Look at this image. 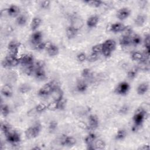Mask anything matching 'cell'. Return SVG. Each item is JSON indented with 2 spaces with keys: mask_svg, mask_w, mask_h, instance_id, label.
I'll return each instance as SVG.
<instances>
[{
  "mask_svg": "<svg viewBox=\"0 0 150 150\" xmlns=\"http://www.w3.org/2000/svg\"><path fill=\"white\" fill-rule=\"evenodd\" d=\"M77 59L79 62L83 63L87 59V56L84 52H80L77 55Z\"/></svg>",
  "mask_w": 150,
  "mask_h": 150,
  "instance_id": "bcb514c9",
  "label": "cell"
},
{
  "mask_svg": "<svg viewBox=\"0 0 150 150\" xmlns=\"http://www.w3.org/2000/svg\"><path fill=\"white\" fill-rule=\"evenodd\" d=\"M58 124L57 122L55 120H52L49 122L48 124V130L50 132H54L57 128Z\"/></svg>",
  "mask_w": 150,
  "mask_h": 150,
  "instance_id": "60d3db41",
  "label": "cell"
},
{
  "mask_svg": "<svg viewBox=\"0 0 150 150\" xmlns=\"http://www.w3.org/2000/svg\"><path fill=\"white\" fill-rule=\"evenodd\" d=\"M20 63L24 66L33 64L35 62L34 57L31 54H24L22 55L20 57Z\"/></svg>",
  "mask_w": 150,
  "mask_h": 150,
  "instance_id": "7c38bea8",
  "label": "cell"
},
{
  "mask_svg": "<svg viewBox=\"0 0 150 150\" xmlns=\"http://www.w3.org/2000/svg\"><path fill=\"white\" fill-rule=\"evenodd\" d=\"M97 139V135L94 132L89 133L84 138V142L86 145L94 144L95 141Z\"/></svg>",
  "mask_w": 150,
  "mask_h": 150,
  "instance_id": "484cf974",
  "label": "cell"
},
{
  "mask_svg": "<svg viewBox=\"0 0 150 150\" xmlns=\"http://www.w3.org/2000/svg\"><path fill=\"white\" fill-rule=\"evenodd\" d=\"M146 19L147 16L146 15L144 14H139L134 19V23L137 26H142L146 22Z\"/></svg>",
  "mask_w": 150,
  "mask_h": 150,
  "instance_id": "cb8c5ba5",
  "label": "cell"
},
{
  "mask_svg": "<svg viewBox=\"0 0 150 150\" xmlns=\"http://www.w3.org/2000/svg\"><path fill=\"white\" fill-rule=\"evenodd\" d=\"M63 91L62 90V88L60 87H59L55 90H54L51 95L53 97V101H58L59 100H60L61 98H62L63 97H64V95H63Z\"/></svg>",
  "mask_w": 150,
  "mask_h": 150,
  "instance_id": "d4e9b609",
  "label": "cell"
},
{
  "mask_svg": "<svg viewBox=\"0 0 150 150\" xmlns=\"http://www.w3.org/2000/svg\"><path fill=\"white\" fill-rule=\"evenodd\" d=\"M120 45L122 47H127L131 45V36L122 35L119 40Z\"/></svg>",
  "mask_w": 150,
  "mask_h": 150,
  "instance_id": "f1b7e54d",
  "label": "cell"
},
{
  "mask_svg": "<svg viewBox=\"0 0 150 150\" xmlns=\"http://www.w3.org/2000/svg\"><path fill=\"white\" fill-rule=\"evenodd\" d=\"M127 137V132L124 129H118L115 135V139L117 141H122L125 138Z\"/></svg>",
  "mask_w": 150,
  "mask_h": 150,
  "instance_id": "1f68e13d",
  "label": "cell"
},
{
  "mask_svg": "<svg viewBox=\"0 0 150 150\" xmlns=\"http://www.w3.org/2000/svg\"><path fill=\"white\" fill-rule=\"evenodd\" d=\"M142 38L139 35H134L132 37H131V44L135 46H137L140 45L142 43Z\"/></svg>",
  "mask_w": 150,
  "mask_h": 150,
  "instance_id": "74e56055",
  "label": "cell"
},
{
  "mask_svg": "<svg viewBox=\"0 0 150 150\" xmlns=\"http://www.w3.org/2000/svg\"><path fill=\"white\" fill-rule=\"evenodd\" d=\"M34 63L33 64L25 66V67L23 70H24V73L26 75L29 76H31L32 74H34L35 71L36 70V67H35Z\"/></svg>",
  "mask_w": 150,
  "mask_h": 150,
  "instance_id": "4dcf8cb0",
  "label": "cell"
},
{
  "mask_svg": "<svg viewBox=\"0 0 150 150\" xmlns=\"http://www.w3.org/2000/svg\"><path fill=\"white\" fill-rule=\"evenodd\" d=\"M34 76L38 80L42 81L46 79L47 76L45 68L36 69L34 73Z\"/></svg>",
  "mask_w": 150,
  "mask_h": 150,
  "instance_id": "44dd1931",
  "label": "cell"
},
{
  "mask_svg": "<svg viewBox=\"0 0 150 150\" xmlns=\"http://www.w3.org/2000/svg\"><path fill=\"white\" fill-rule=\"evenodd\" d=\"M129 108L127 105H123L119 109V113L121 114H126L128 112Z\"/></svg>",
  "mask_w": 150,
  "mask_h": 150,
  "instance_id": "681fc988",
  "label": "cell"
},
{
  "mask_svg": "<svg viewBox=\"0 0 150 150\" xmlns=\"http://www.w3.org/2000/svg\"><path fill=\"white\" fill-rule=\"evenodd\" d=\"M6 12L9 16L15 18L20 15L21 9L18 6L12 4L6 9Z\"/></svg>",
  "mask_w": 150,
  "mask_h": 150,
  "instance_id": "8fae6325",
  "label": "cell"
},
{
  "mask_svg": "<svg viewBox=\"0 0 150 150\" xmlns=\"http://www.w3.org/2000/svg\"><path fill=\"white\" fill-rule=\"evenodd\" d=\"M149 149V144H145L144 145H142V146H140L138 149H141V150H147Z\"/></svg>",
  "mask_w": 150,
  "mask_h": 150,
  "instance_id": "db71d44e",
  "label": "cell"
},
{
  "mask_svg": "<svg viewBox=\"0 0 150 150\" xmlns=\"http://www.w3.org/2000/svg\"><path fill=\"white\" fill-rule=\"evenodd\" d=\"M131 14V10L126 7L120 8L117 12L116 16L120 21H124L127 19Z\"/></svg>",
  "mask_w": 150,
  "mask_h": 150,
  "instance_id": "30bf717a",
  "label": "cell"
},
{
  "mask_svg": "<svg viewBox=\"0 0 150 150\" xmlns=\"http://www.w3.org/2000/svg\"><path fill=\"white\" fill-rule=\"evenodd\" d=\"M94 145L96 149H104L105 148V142L101 139H98L95 141Z\"/></svg>",
  "mask_w": 150,
  "mask_h": 150,
  "instance_id": "8d00e7d4",
  "label": "cell"
},
{
  "mask_svg": "<svg viewBox=\"0 0 150 150\" xmlns=\"http://www.w3.org/2000/svg\"><path fill=\"white\" fill-rule=\"evenodd\" d=\"M139 70L137 66L133 67L128 71L127 74V78L129 80H134L137 77Z\"/></svg>",
  "mask_w": 150,
  "mask_h": 150,
  "instance_id": "4316f807",
  "label": "cell"
},
{
  "mask_svg": "<svg viewBox=\"0 0 150 150\" xmlns=\"http://www.w3.org/2000/svg\"><path fill=\"white\" fill-rule=\"evenodd\" d=\"M103 43H98V44H96L94 46H92L91 47V52L99 54V53H101L103 49Z\"/></svg>",
  "mask_w": 150,
  "mask_h": 150,
  "instance_id": "7bdbcfd3",
  "label": "cell"
},
{
  "mask_svg": "<svg viewBox=\"0 0 150 150\" xmlns=\"http://www.w3.org/2000/svg\"><path fill=\"white\" fill-rule=\"evenodd\" d=\"M46 110H47V104L43 103L37 104L34 108V110L36 112V113H37V114H40V113L45 111Z\"/></svg>",
  "mask_w": 150,
  "mask_h": 150,
  "instance_id": "e575fe53",
  "label": "cell"
},
{
  "mask_svg": "<svg viewBox=\"0 0 150 150\" xmlns=\"http://www.w3.org/2000/svg\"><path fill=\"white\" fill-rule=\"evenodd\" d=\"M99 17L97 15H92L87 19L86 25L89 28H96L99 22Z\"/></svg>",
  "mask_w": 150,
  "mask_h": 150,
  "instance_id": "2e32d148",
  "label": "cell"
},
{
  "mask_svg": "<svg viewBox=\"0 0 150 150\" xmlns=\"http://www.w3.org/2000/svg\"><path fill=\"white\" fill-rule=\"evenodd\" d=\"M103 44L104 47L111 50V52L114 51L116 48V42L114 39H107L103 43Z\"/></svg>",
  "mask_w": 150,
  "mask_h": 150,
  "instance_id": "603a6c76",
  "label": "cell"
},
{
  "mask_svg": "<svg viewBox=\"0 0 150 150\" xmlns=\"http://www.w3.org/2000/svg\"><path fill=\"white\" fill-rule=\"evenodd\" d=\"M149 90V84L146 82L140 83L137 88V93L139 96H142L146 94Z\"/></svg>",
  "mask_w": 150,
  "mask_h": 150,
  "instance_id": "d6986e66",
  "label": "cell"
},
{
  "mask_svg": "<svg viewBox=\"0 0 150 150\" xmlns=\"http://www.w3.org/2000/svg\"><path fill=\"white\" fill-rule=\"evenodd\" d=\"M57 105V110H63L66 108L67 105V100L63 97L58 101H56Z\"/></svg>",
  "mask_w": 150,
  "mask_h": 150,
  "instance_id": "f35d334b",
  "label": "cell"
},
{
  "mask_svg": "<svg viewBox=\"0 0 150 150\" xmlns=\"http://www.w3.org/2000/svg\"><path fill=\"white\" fill-rule=\"evenodd\" d=\"M50 1H42L40 2L39 6L40 8L43 10H47L49 9L50 6Z\"/></svg>",
  "mask_w": 150,
  "mask_h": 150,
  "instance_id": "f6af8a7d",
  "label": "cell"
},
{
  "mask_svg": "<svg viewBox=\"0 0 150 150\" xmlns=\"http://www.w3.org/2000/svg\"><path fill=\"white\" fill-rule=\"evenodd\" d=\"M88 84L84 79L79 80L76 85V90L80 93H85L88 90Z\"/></svg>",
  "mask_w": 150,
  "mask_h": 150,
  "instance_id": "5bb4252c",
  "label": "cell"
},
{
  "mask_svg": "<svg viewBox=\"0 0 150 150\" xmlns=\"http://www.w3.org/2000/svg\"><path fill=\"white\" fill-rule=\"evenodd\" d=\"M1 112L3 117H7L10 113V108L9 106L5 104H2L1 107Z\"/></svg>",
  "mask_w": 150,
  "mask_h": 150,
  "instance_id": "ab89813d",
  "label": "cell"
},
{
  "mask_svg": "<svg viewBox=\"0 0 150 150\" xmlns=\"http://www.w3.org/2000/svg\"><path fill=\"white\" fill-rule=\"evenodd\" d=\"M79 28L71 25L68 26L66 29V35L69 39H73L76 37L78 34Z\"/></svg>",
  "mask_w": 150,
  "mask_h": 150,
  "instance_id": "9c48e42d",
  "label": "cell"
},
{
  "mask_svg": "<svg viewBox=\"0 0 150 150\" xmlns=\"http://www.w3.org/2000/svg\"><path fill=\"white\" fill-rule=\"evenodd\" d=\"M43 34L40 31H35L30 36V42L31 43L35 45L36 43L42 41Z\"/></svg>",
  "mask_w": 150,
  "mask_h": 150,
  "instance_id": "ac0fdd59",
  "label": "cell"
},
{
  "mask_svg": "<svg viewBox=\"0 0 150 150\" xmlns=\"http://www.w3.org/2000/svg\"><path fill=\"white\" fill-rule=\"evenodd\" d=\"M27 22V17L23 14H20L16 19V23L20 26H25Z\"/></svg>",
  "mask_w": 150,
  "mask_h": 150,
  "instance_id": "d6a6232c",
  "label": "cell"
},
{
  "mask_svg": "<svg viewBox=\"0 0 150 150\" xmlns=\"http://www.w3.org/2000/svg\"><path fill=\"white\" fill-rule=\"evenodd\" d=\"M130 85L127 81H121L118 84L115 88L114 92L116 94L125 96L128 94L130 90Z\"/></svg>",
  "mask_w": 150,
  "mask_h": 150,
  "instance_id": "5b68a950",
  "label": "cell"
},
{
  "mask_svg": "<svg viewBox=\"0 0 150 150\" xmlns=\"http://www.w3.org/2000/svg\"><path fill=\"white\" fill-rule=\"evenodd\" d=\"M1 130L2 133L6 135L11 131V127L8 123L2 122L1 124Z\"/></svg>",
  "mask_w": 150,
  "mask_h": 150,
  "instance_id": "836d02e7",
  "label": "cell"
},
{
  "mask_svg": "<svg viewBox=\"0 0 150 150\" xmlns=\"http://www.w3.org/2000/svg\"><path fill=\"white\" fill-rule=\"evenodd\" d=\"M112 53V52H111V50H108V49H107L105 47H103V51L101 52L103 55L105 57H110L111 56Z\"/></svg>",
  "mask_w": 150,
  "mask_h": 150,
  "instance_id": "f5cc1de1",
  "label": "cell"
},
{
  "mask_svg": "<svg viewBox=\"0 0 150 150\" xmlns=\"http://www.w3.org/2000/svg\"><path fill=\"white\" fill-rule=\"evenodd\" d=\"M32 149H40L41 148H40V147H39V146H36L33 147Z\"/></svg>",
  "mask_w": 150,
  "mask_h": 150,
  "instance_id": "11a10c76",
  "label": "cell"
},
{
  "mask_svg": "<svg viewBox=\"0 0 150 150\" xmlns=\"http://www.w3.org/2000/svg\"><path fill=\"white\" fill-rule=\"evenodd\" d=\"M132 32H133V29L132 26H131L130 25H127V26H125L121 33H122V35L124 36H131V35L132 33Z\"/></svg>",
  "mask_w": 150,
  "mask_h": 150,
  "instance_id": "ee69618b",
  "label": "cell"
},
{
  "mask_svg": "<svg viewBox=\"0 0 150 150\" xmlns=\"http://www.w3.org/2000/svg\"><path fill=\"white\" fill-rule=\"evenodd\" d=\"M98 54L94 53V52H91V54H90V56L88 57H87V59L90 62H95L98 59Z\"/></svg>",
  "mask_w": 150,
  "mask_h": 150,
  "instance_id": "f907efd6",
  "label": "cell"
},
{
  "mask_svg": "<svg viewBox=\"0 0 150 150\" xmlns=\"http://www.w3.org/2000/svg\"><path fill=\"white\" fill-rule=\"evenodd\" d=\"M42 23V19L40 18L38 16H35L32 18L30 24V29L32 31H36L38 28L40 26Z\"/></svg>",
  "mask_w": 150,
  "mask_h": 150,
  "instance_id": "7402d4cb",
  "label": "cell"
},
{
  "mask_svg": "<svg viewBox=\"0 0 150 150\" xmlns=\"http://www.w3.org/2000/svg\"><path fill=\"white\" fill-rule=\"evenodd\" d=\"M76 142V139L74 137L67 135H62L59 139V145L63 146H74Z\"/></svg>",
  "mask_w": 150,
  "mask_h": 150,
  "instance_id": "277c9868",
  "label": "cell"
},
{
  "mask_svg": "<svg viewBox=\"0 0 150 150\" xmlns=\"http://www.w3.org/2000/svg\"><path fill=\"white\" fill-rule=\"evenodd\" d=\"M88 129L94 130L97 129L99 125V119L96 114H91L88 118Z\"/></svg>",
  "mask_w": 150,
  "mask_h": 150,
  "instance_id": "ba28073f",
  "label": "cell"
},
{
  "mask_svg": "<svg viewBox=\"0 0 150 150\" xmlns=\"http://www.w3.org/2000/svg\"><path fill=\"white\" fill-rule=\"evenodd\" d=\"M47 108L50 111H55L57 110V102L56 101H53L52 102L47 104Z\"/></svg>",
  "mask_w": 150,
  "mask_h": 150,
  "instance_id": "7dc6e473",
  "label": "cell"
},
{
  "mask_svg": "<svg viewBox=\"0 0 150 150\" xmlns=\"http://www.w3.org/2000/svg\"><path fill=\"white\" fill-rule=\"evenodd\" d=\"M41 129V124L39 122H36L25 130V135L27 139L35 138L39 135Z\"/></svg>",
  "mask_w": 150,
  "mask_h": 150,
  "instance_id": "7a4b0ae2",
  "label": "cell"
},
{
  "mask_svg": "<svg viewBox=\"0 0 150 150\" xmlns=\"http://www.w3.org/2000/svg\"><path fill=\"white\" fill-rule=\"evenodd\" d=\"M5 136L6 141L12 145H17L21 141V138L19 134L16 131H11Z\"/></svg>",
  "mask_w": 150,
  "mask_h": 150,
  "instance_id": "8992f818",
  "label": "cell"
},
{
  "mask_svg": "<svg viewBox=\"0 0 150 150\" xmlns=\"http://www.w3.org/2000/svg\"><path fill=\"white\" fill-rule=\"evenodd\" d=\"M46 52L50 57H54L59 54V49L57 45L53 43H49L47 46Z\"/></svg>",
  "mask_w": 150,
  "mask_h": 150,
  "instance_id": "4fadbf2b",
  "label": "cell"
},
{
  "mask_svg": "<svg viewBox=\"0 0 150 150\" xmlns=\"http://www.w3.org/2000/svg\"><path fill=\"white\" fill-rule=\"evenodd\" d=\"M36 69H40V68H45V63L43 60H38L36 62L34 63Z\"/></svg>",
  "mask_w": 150,
  "mask_h": 150,
  "instance_id": "816d5d0a",
  "label": "cell"
},
{
  "mask_svg": "<svg viewBox=\"0 0 150 150\" xmlns=\"http://www.w3.org/2000/svg\"><path fill=\"white\" fill-rule=\"evenodd\" d=\"M83 2L93 8H99L104 4L103 1L96 0H85Z\"/></svg>",
  "mask_w": 150,
  "mask_h": 150,
  "instance_id": "83f0119b",
  "label": "cell"
},
{
  "mask_svg": "<svg viewBox=\"0 0 150 150\" xmlns=\"http://www.w3.org/2000/svg\"><path fill=\"white\" fill-rule=\"evenodd\" d=\"M131 58L132 60L141 62H147L149 61L148 59L145 58L142 53L138 51H134L131 53Z\"/></svg>",
  "mask_w": 150,
  "mask_h": 150,
  "instance_id": "e0dca14e",
  "label": "cell"
},
{
  "mask_svg": "<svg viewBox=\"0 0 150 150\" xmlns=\"http://www.w3.org/2000/svg\"><path fill=\"white\" fill-rule=\"evenodd\" d=\"M31 90V87L29 84L23 83L20 85L18 88V91L21 94H25L28 93Z\"/></svg>",
  "mask_w": 150,
  "mask_h": 150,
  "instance_id": "d590c367",
  "label": "cell"
},
{
  "mask_svg": "<svg viewBox=\"0 0 150 150\" xmlns=\"http://www.w3.org/2000/svg\"><path fill=\"white\" fill-rule=\"evenodd\" d=\"M60 87L59 83L55 81H50L46 84H45L42 87H40L38 91V95L42 97H47L49 95H51L52 91L59 88Z\"/></svg>",
  "mask_w": 150,
  "mask_h": 150,
  "instance_id": "6da1fadb",
  "label": "cell"
},
{
  "mask_svg": "<svg viewBox=\"0 0 150 150\" xmlns=\"http://www.w3.org/2000/svg\"><path fill=\"white\" fill-rule=\"evenodd\" d=\"M19 46L20 43L19 42L14 40L11 41L8 45V54L14 57H18Z\"/></svg>",
  "mask_w": 150,
  "mask_h": 150,
  "instance_id": "52a82bcc",
  "label": "cell"
},
{
  "mask_svg": "<svg viewBox=\"0 0 150 150\" xmlns=\"http://www.w3.org/2000/svg\"><path fill=\"white\" fill-rule=\"evenodd\" d=\"M144 43L145 49H150V36L148 33L145 36Z\"/></svg>",
  "mask_w": 150,
  "mask_h": 150,
  "instance_id": "c3c4849f",
  "label": "cell"
},
{
  "mask_svg": "<svg viewBox=\"0 0 150 150\" xmlns=\"http://www.w3.org/2000/svg\"><path fill=\"white\" fill-rule=\"evenodd\" d=\"M81 75L84 80L91 79L93 76V73L91 70L89 68H84L81 71Z\"/></svg>",
  "mask_w": 150,
  "mask_h": 150,
  "instance_id": "f546056e",
  "label": "cell"
},
{
  "mask_svg": "<svg viewBox=\"0 0 150 150\" xmlns=\"http://www.w3.org/2000/svg\"><path fill=\"white\" fill-rule=\"evenodd\" d=\"M146 117V111L143 108H138L136 111L135 112L132 120L135 126L137 127L138 128L142 125L143 124L145 118Z\"/></svg>",
  "mask_w": 150,
  "mask_h": 150,
  "instance_id": "3957f363",
  "label": "cell"
},
{
  "mask_svg": "<svg viewBox=\"0 0 150 150\" xmlns=\"http://www.w3.org/2000/svg\"><path fill=\"white\" fill-rule=\"evenodd\" d=\"M2 95L6 98H11L13 96V89L10 84H6L3 86L1 88Z\"/></svg>",
  "mask_w": 150,
  "mask_h": 150,
  "instance_id": "9a60e30c",
  "label": "cell"
},
{
  "mask_svg": "<svg viewBox=\"0 0 150 150\" xmlns=\"http://www.w3.org/2000/svg\"><path fill=\"white\" fill-rule=\"evenodd\" d=\"M47 46V45L46 42L43 41H41L34 45V49L37 51H42L46 49Z\"/></svg>",
  "mask_w": 150,
  "mask_h": 150,
  "instance_id": "b9f144b4",
  "label": "cell"
},
{
  "mask_svg": "<svg viewBox=\"0 0 150 150\" xmlns=\"http://www.w3.org/2000/svg\"><path fill=\"white\" fill-rule=\"evenodd\" d=\"M125 25L121 22H115L111 25L110 30L111 32L114 33H117L120 32H122L124 29Z\"/></svg>",
  "mask_w": 150,
  "mask_h": 150,
  "instance_id": "ffe728a7",
  "label": "cell"
}]
</instances>
